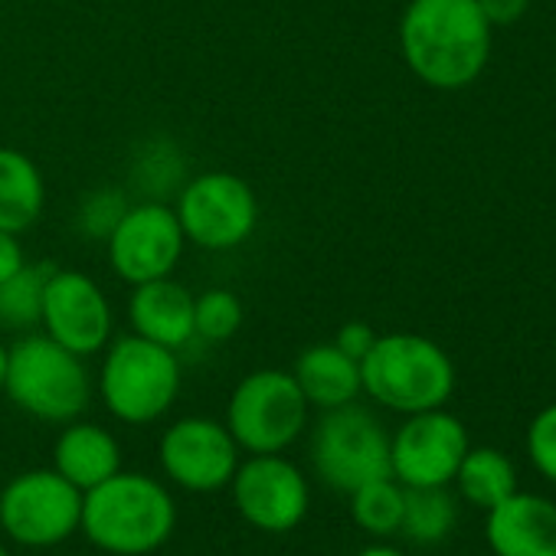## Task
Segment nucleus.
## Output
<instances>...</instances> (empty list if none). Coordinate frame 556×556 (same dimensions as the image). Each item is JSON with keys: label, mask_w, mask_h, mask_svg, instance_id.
<instances>
[{"label": "nucleus", "mask_w": 556, "mask_h": 556, "mask_svg": "<svg viewBox=\"0 0 556 556\" xmlns=\"http://www.w3.org/2000/svg\"><path fill=\"white\" fill-rule=\"evenodd\" d=\"M468 448L465 422L445 406L413 413L390 432V475L403 488H448Z\"/></svg>", "instance_id": "nucleus-14"}, {"label": "nucleus", "mask_w": 556, "mask_h": 556, "mask_svg": "<svg viewBox=\"0 0 556 556\" xmlns=\"http://www.w3.org/2000/svg\"><path fill=\"white\" fill-rule=\"evenodd\" d=\"M364 393L400 416L442 409L455 393V364L442 344L422 334H380L361 361Z\"/></svg>", "instance_id": "nucleus-4"}, {"label": "nucleus", "mask_w": 556, "mask_h": 556, "mask_svg": "<svg viewBox=\"0 0 556 556\" xmlns=\"http://www.w3.org/2000/svg\"><path fill=\"white\" fill-rule=\"evenodd\" d=\"M174 213L187 245L206 252H232L252 239L258 226V197L239 174L203 170L187 177L174 197Z\"/></svg>", "instance_id": "nucleus-8"}, {"label": "nucleus", "mask_w": 556, "mask_h": 556, "mask_svg": "<svg viewBox=\"0 0 556 556\" xmlns=\"http://www.w3.org/2000/svg\"><path fill=\"white\" fill-rule=\"evenodd\" d=\"M478 8L491 27H510L527 14L530 0H478Z\"/></svg>", "instance_id": "nucleus-29"}, {"label": "nucleus", "mask_w": 556, "mask_h": 556, "mask_svg": "<svg viewBox=\"0 0 556 556\" xmlns=\"http://www.w3.org/2000/svg\"><path fill=\"white\" fill-rule=\"evenodd\" d=\"M553 357H556V354H553Z\"/></svg>", "instance_id": "nucleus-34"}, {"label": "nucleus", "mask_w": 556, "mask_h": 556, "mask_svg": "<svg viewBox=\"0 0 556 556\" xmlns=\"http://www.w3.org/2000/svg\"><path fill=\"white\" fill-rule=\"evenodd\" d=\"M380 334L367 325V321H348V325H341L338 328V334H334V344L348 354V357H354V361H364L367 357V351L374 348V341H377Z\"/></svg>", "instance_id": "nucleus-28"}, {"label": "nucleus", "mask_w": 556, "mask_h": 556, "mask_svg": "<svg viewBox=\"0 0 556 556\" xmlns=\"http://www.w3.org/2000/svg\"><path fill=\"white\" fill-rule=\"evenodd\" d=\"M53 265L50 262H27L17 275L0 282V328L27 334L40 328V312H43V289Z\"/></svg>", "instance_id": "nucleus-23"}, {"label": "nucleus", "mask_w": 556, "mask_h": 556, "mask_svg": "<svg viewBox=\"0 0 556 556\" xmlns=\"http://www.w3.org/2000/svg\"><path fill=\"white\" fill-rule=\"evenodd\" d=\"M484 514V540L494 556H556V501L517 488Z\"/></svg>", "instance_id": "nucleus-15"}, {"label": "nucleus", "mask_w": 556, "mask_h": 556, "mask_svg": "<svg viewBox=\"0 0 556 556\" xmlns=\"http://www.w3.org/2000/svg\"><path fill=\"white\" fill-rule=\"evenodd\" d=\"M357 556H406V553L396 549V546H390V543H370V546H364Z\"/></svg>", "instance_id": "nucleus-31"}, {"label": "nucleus", "mask_w": 556, "mask_h": 556, "mask_svg": "<svg viewBox=\"0 0 556 556\" xmlns=\"http://www.w3.org/2000/svg\"><path fill=\"white\" fill-rule=\"evenodd\" d=\"M184 252L187 236L174 206L164 200H131L122 223L105 239L112 271L131 289L174 275Z\"/></svg>", "instance_id": "nucleus-11"}, {"label": "nucleus", "mask_w": 556, "mask_h": 556, "mask_svg": "<svg viewBox=\"0 0 556 556\" xmlns=\"http://www.w3.org/2000/svg\"><path fill=\"white\" fill-rule=\"evenodd\" d=\"M458 520V504L448 488H406L403 523L400 533L419 546H432L448 540Z\"/></svg>", "instance_id": "nucleus-22"}, {"label": "nucleus", "mask_w": 556, "mask_h": 556, "mask_svg": "<svg viewBox=\"0 0 556 556\" xmlns=\"http://www.w3.org/2000/svg\"><path fill=\"white\" fill-rule=\"evenodd\" d=\"M236 514L262 533H289L312 510V481L286 455H245L229 481Z\"/></svg>", "instance_id": "nucleus-10"}, {"label": "nucleus", "mask_w": 556, "mask_h": 556, "mask_svg": "<svg viewBox=\"0 0 556 556\" xmlns=\"http://www.w3.org/2000/svg\"><path fill=\"white\" fill-rule=\"evenodd\" d=\"M292 377H295L299 390L305 393L308 406L318 413L357 403L364 393L361 361L348 357L334 341L305 348L292 367Z\"/></svg>", "instance_id": "nucleus-18"}, {"label": "nucleus", "mask_w": 556, "mask_h": 556, "mask_svg": "<svg viewBox=\"0 0 556 556\" xmlns=\"http://www.w3.org/2000/svg\"><path fill=\"white\" fill-rule=\"evenodd\" d=\"M491 34L478 0H409L396 30L409 73L439 92L468 89L484 73Z\"/></svg>", "instance_id": "nucleus-1"}, {"label": "nucleus", "mask_w": 556, "mask_h": 556, "mask_svg": "<svg viewBox=\"0 0 556 556\" xmlns=\"http://www.w3.org/2000/svg\"><path fill=\"white\" fill-rule=\"evenodd\" d=\"M348 497H351V517L364 533H370V536L400 533L406 488L393 475L374 478V481L361 484L357 491H351Z\"/></svg>", "instance_id": "nucleus-24"}, {"label": "nucleus", "mask_w": 556, "mask_h": 556, "mask_svg": "<svg viewBox=\"0 0 556 556\" xmlns=\"http://www.w3.org/2000/svg\"><path fill=\"white\" fill-rule=\"evenodd\" d=\"M184 387L180 354L138 334L112 338L102 351L96 393L112 419L125 426H151L164 419Z\"/></svg>", "instance_id": "nucleus-5"}, {"label": "nucleus", "mask_w": 556, "mask_h": 556, "mask_svg": "<svg viewBox=\"0 0 556 556\" xmlns=\"http://www.w3.org/2000/svg\"><path fill=\"white\" fill-rule=\"evenodd\" d=\"M131 206V193L125 187H96L89 190L73 216V229L86 239V242H102L115 232V226L122 223L125 210Z\"/></svg>", "instance_id": "nucleus-25"}, {"label": "nucleus", "mask_w": 556, "mask_h": 556, "mask_svg": "<svg viewBox=\"0 0 556 556\" xmlns=\"http://www.w3.org/2000/svg\"><path fill=\"white\" fill-rule=\"evenodd\" d=\"M312 406L299 390L292 370H252L226 400V429L242 455L289 452L308 432Z\"/></svg>", "instance_id": "nucleus-6"}, {"label": "nucleus", "mask_w": 556, "mask_h": 556, "mask_svg": "<svg viewBox=\"0 0 556 556\" xmlns=\"http://www.w3.org/2000/svg\"><path fill=\"white\" fill-rule=\"evenodd\" d=\"M40 331L86 361L102 354L115 338V312L109 292L86 271L53 265L43 289Z\"/></svg>", "instance_id": "nucleus-13"}, {"label": "nucleus", "mask_w": 556, "mask_h": 556, "mask_svg": "<svg viewBox=\"0 0 556 556\" xmlns=\"http://www.w3.org/2000/svg\"><path fill=\"white\" fill-rule=\"evenodd\" d=\"M47 210V180L17 148H0V229L24 236Z\"/></svg>", "instance_id": "nucleus-19"}, {"label": "nucleus", "mask_w": 556, "mask_h": 556, "mask_svg": "<svg viewBox=\"0 0 556 556\" xmlns=\"http://www.w3.org/2000/svg\"><path fill=\"white\" fill-rule=\"evenodd\" d=\"M452 484L458 488V494L468 504L491 510L494 504H501L504 497H510L517 491V468L501 448L481 445V448L465 452Z\"/></svg>", "instance_id": "nucleus-20"}, {"label": "nucleus", "mask_w": 556, "mask_h": 556, "mask_svg": "<svg viewBox=\"0 0 556 556\" xmlns=\"http://www.w3.org/2000/svg\"><path fill=\"white\" fill-rule=\"evenodd\" d=\"M24 265H27V249H24L21 236L0 229V282L11 278V275H17Z\"/></svg>", "instance_id": "nucleus-30"}, {"label": "nucleus", "mask_w": 556, "mask_h": 556, "mask_svg": "<svg viewBox=\"0 0 556 556\" xmlns=\"http://www.w3.org/2000/svg\"><path fill=\"white\" fill-rule=\"evenodd\" d=\"M308 458L318 481L338 494L390 475V432L361 403L325 409L312 429Z\"/></svg>", "instance_id": "nucleus-7"}, {"label": "nucleus", "mask_w": 556, "mask_h": 556, "mask_svg": "<svg viewBox=\"0 0 556 556\" xmlns=\"http://www.w3.org/2000/svg\"><path fill=\"white\" fill-rule=\"evenodd\" d=\"M523 445H527L530 465H533L549 484H556V403L543 406V409L530 419Z\"/></svg>", "instance_id": "nucleus-27"}, {"label": "nucleus", "mask_w": 556, "mask_h": 556, "mask_svg": "<svg viewBox=\"0 0 556 556\" xmlns=\"http://www.w3.org/2000/svg\"><path fill=\"white\" fill-rule=\"evenodd\" d=\"M83 491L56 468H30L0 488V530L17 546L50 549L79 533Z\"/></svg>", "instance_id": "nucleus-9"}, {"label": "nucleus", "mask_w": 556, "mask_h": 556, "mask_svg": "<svg viewBox=\"0 0 556 556\" xmlns=\"http://www.w3.org/2000/svg\"><path fill=\"white\" fill-rule=\"evenodd\" d=\"M177 527V501L170 488L148 471H115L102 484L83 491L79 530L112 556H148L161 549Z\"/></svg>", "instance_id": "nucleus-2"}, {"label": "nucleus", "mask_w": 556, "mask_h": 556, "mask_svg": "<svg viewBox=\"0 0 556 556\" xmlns=\"http://www.w3.org/2000/svg\"><path fill=\"white\" fill-rule=\"evenodd\" d=\"M157 462L164 478L187 494L226 491L242 448L229 435L226 422L213 416H180L157 439Z\"/></svg>", "instance_id": "nucleus-12"}, {"label": "nucleus", "mask_w": 556, "mask_h": 556, "mask_svg": "<svg viewBox=\"0 0 556 556\" xmlns=\"http://www.w3.org/2000/svg\"><path fill=\"white\" fill-rule=\"evenodd\" d=\"M53 468L79 491H89L122 471V445L105 426L79 416L66 422L56 435Z\"/></svg>", "instance_id": "nucleus-17"}, {"label": "nucleus", "mask_w": 556, "mask_h": 556, "mask_svg": "<svg viewBox=\"0 0 556 556\" xmlns=\"http://www.w3.org/2000/svg\"><path fill=\"white\" fill-rule=\"evenodd\" d=\"M187 157L170 138H148L135 148L128 164L131 190L141 193V200H164L177 197V190L187 184Z\"/></svg>", "instance_id": "nucleus-21"}, {"label": "nucleus", "mask_w": 556, "mask_h": 556, "mask_svg": "<svg viewBox=\"0 0 556 556\" xmlns=\"http://www.w3.org/2000/svg\"><path fill=\"white\" fill-rule=\"evenodd\" d=\"M193 292L180 286L174 275L157 278V282L135 286L128 295V328L131 334L154 341L170 351H184L197 341L193 331Z\"/></svg>", "instance_id": "nucleus-16"}, {"label": "nucleus", "mask_w": 556, "mask_h": 556, "mask_svg": "<svg viewBox=\"0 0 556 556\" xmlns=\"http://www.w3.org/2000/svg\"><path fill=\"white\" fill-rule=\"evenodd\" d=\"M0 556H11V549H8L4 543H0Z\"/></svg>", "instance_id": "nucleus-33"}, {"label": "nucleus", "mask_w": 556, "mask_h": 556, "mask_svg": "<svg viewBox=\"0 0 556 556\" xmlns=\"http://www.w3.org/2000/svg\"><path fill=\"white\" fill-rule=\"evenodd\" d=\"M242 328V302L229 289H210L193 299V331L197 341L226 344Z\"/></svg>", "instance_id": "nucleus-26"}, {"label": "nucleus", "mask_w": 556, "mask_h": 556, "mask_svg": "<svg viewBox=\"0 0 556 556\" xmlns=\"http://www.w3.org/2000/svg\"><path fill=\"white\" fill-rule=\"evenodd\" d=\"M4 377H8V344L0 341V393H4Z\"/></svg>", "instance_id": "nucleus-32"}, {"label": "nucleus", "mask_w": 556, "mask_h": 556, "mask_svg": "<svg viewBox=\"0 0 556 556\" xmlns=\"http://www.w3.org/2000/svg\"><path fill=\"white\" fill-rule=\"evenodd\" d=\"M4 393L30 419L66 426L89 409L96 380L86 357L66 351L43 331H27L8 348Z\"/></svg>", "instance_id": "nucleus-3"}]
</instances>
